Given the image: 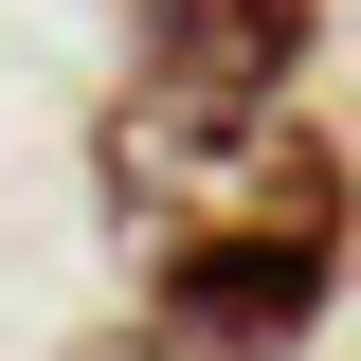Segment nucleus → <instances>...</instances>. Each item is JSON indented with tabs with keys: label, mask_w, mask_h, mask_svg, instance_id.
I'll return each mask as SVG.
<instances>
[{
	"label": "nucleus",
	"mask_w": 361,
	"mask_h": 361,
	"mask_svg": "<svg viewBox=\"0 0 361 361\" xmlns=\"http://www.w3.org/2000/svg\"><path fill=\"white\" fill-rule=\"evenodd\" d=\"M90 199L127 235L145 307L199 361H307L343 271H361V163L289 90H163V73H127V109H90Z\"/></svg>",
	"instance_id": "nucleus-1"
},
{
	"label": "nucleus",
	"mask_w": 361,
	"mask_h": 361,
	"mask_svg": "<svg viewBox=\"0 0 361 361\" xmlns=\"http://www.w3.org/2000/svg\"><path fill=\"white\" fill-rule=\"evenodd\" d=\"M325 54V0H127V73L163 90H289Z\"/></svg>",
	"instance_id": "nucleus-2"
},
{
	"label": "nucleus",
	"mask_w": 361,
	"mask_h": 361,
	"mask_svg": "<svg viewBox=\"0 0 361 361\" xmlns=\"http://www.w3.org/2000/svg\"><path fill=\"white\" fill-rule=\"evenodd\" d=\"M54 361H199V343H180L163 307H109V325H73V343H54Z\"/></svg>",
	"instance_id": "nucleus-3"
}]
</instances>
